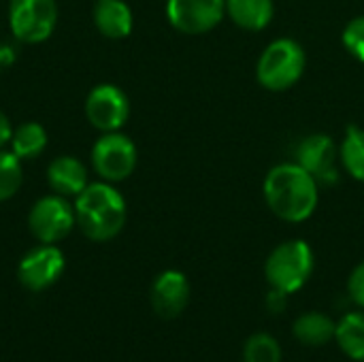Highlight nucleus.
Listing matches in <instances>:
<instances>
[{
    "label": "nucleus",
    "instance_id": "obj_1",
    "mask_svg": "<svg viewBox=\"0 0 364 362\" xmlns=\"http://www.w3.org/2000/svg\"><path fill=\"white\" fill-rule=\"evenodd\" d=\"M262 192L269 209L290 224L309 220L320 201L318 181L296 162L273 166L264 177Z\"/></svg>",
    "mask_w": 364,
    "mask_h": 362
},
{
    "label": "nucleus",
    "instance_id": "obj_2",
    "mask_svg": "<svg viewBox=\"0 0 364 362\" xmlns=\"http://www.w3.org/2000/svg\"><path fill=\"white\" fill-rule=\"evenodd\" d=\"M126 201L111 183H87L77 196V226L90 241H111L126 224Z\"/></svg>",
    "mask_w": 364,
    "mask_h": 362
},
{
    "label": "nucleus",
    "instance_id": "obj_3",
    "mask_svg": "<svg viewBox=\"0 0 364 362\" xmlns=\"http://www.w3.org/2000/svg\"><path fill=\"white\" fill-rule=\"evenodd\" d=\"M314 267L316 258L311 245L303 239H290L269 254L264 262V277L271 288L294 294L309 282Z\"/></svg>",
    "mask_w": 364,
    "mask_h": 362
},
{
    "label": "nucleus",
    "instance_id": "obj_4",
    "mask_svg": "<svg viewBox=\"0 0 364 362\" xmlns=\"http://www.w3.org/2000/svg\"><path fill=\"white\" fill-rule=\"evenodd\" d=\"M307 55L294 38H277L267 45L256 64V79L269 92H286L305 73Z\"/></svg>",
    "mask_w": 364,
    "mask_h": 362
},
{
    "label": "nucleus",
    "instance_id": "obj_5",
    "mask_svg": "<svg viewBox=\"0 0 364 362\" xmlns=\"http://www.w3.org/2000/svg\"><path fill=\"white\" fill-rule=\"evenodd\" d=\"M58 23L55 0H11L9 4V26L17 41L21 43H43L47 41Z\"/></svg>",
    "mask_w": 364,
    "mask_h": 362
},
{
    "label": "nucleus",
    "instance_id": "obj_6",
    "mask_svg": "<svg viewBox=\"0 0 364 362\" xmlns=\"http://www.w3.org/2000/svg\"><path fill=\"white\" fill-rule=\"evenodd\" d=\"M92 164L105 181H124L136 169V147L126 134L105 132L92 147Z\"/></svg>",
    "mask_w": 364,
    "mask_h": 362
},
{
    "label": "nucleus",
    "instance_id": "obj_7",
    "mask_svg": "<svg viewBox=\"0 0 364 362\" xmlns=\"http://www.w3.org/2000/svg\"><path fill=\"white\" fill-rule=\"evenodd\" d=\"M75 224H77L75 207H70L66 196L60 194L43 196L41 201L34 203L28 215V226L34 239L49 245H55L58 241L66 239L75 228Z\"/></svg>",
    "mask_w": 364,
    "mask_h": 362
},
{
    "label": "nucleus",
    "instance_id": "obj_8",
    "mask_svg": "<svg viewBox=\"0 0 364 362\" xmlns=\"http://www.w3.org/2000/svg\"><path fill=\"white\" fill-rule=\"evenodd\" d=\"M85 115L96 130L117 132L130 115L128 96L113 83H100L85 98Z\"/></svg>",
    "mask_w": 364,
    "mask_h": 362
},
{
    "label": "nucleus",
    "instance_id": "obj_9",
    "mask_svg": "<svg viewBox=\"0 0 364 362\" xmlns=\"http://www.w3.org/2000/svg\"><path fill=\"white\" fill-rule=\"evenodd\" d=\"M226 15V0H168L166 17L183 34H205Z\"/></svg>",
    "mask_w": 364,
    "mask_h": 362
},
{
    "label": "nucleus",
    "instance_id": "obj_10",
    "mask_svg": "<svg viewBox=\"0 0 364 362\" xmlns=\"http://www.w3.org/2000/svg\"><path fill=\"white\" fill-rule=\"evenodd\" d=\"M339 151L328 134H309L296 147V164L303 166L318 186L339 183Z\"/></svg>",
    "mask_w": 364,
    "mask_h": 362
},
{
    "label": "nucleus",
    "instance_id": "obj_11",
    "mask_svg": "<svg viewBox=\"0 0 364 362\" xmlns=\"http://www.w3.org/2000/svg\"><path fill=\"white\" fill-rule=\"evenodd\" d=\"M64 267H66V260H64L62 250H58L55 245L43 243L21 258L17 275L23 288L32 292H41L53 286L62 277Z\"/></svg>",
    "mask_w": 364,
    "mask_h": 362
},
{
    "label": "nucleus",
    "instance_id": "obj_12",
    "mask_svg": "<svg viewBox=\"0 0 364 362\" xmlns=\"http://www.w3.org/2000/svg\"><path fill=\"white\" fill-rule=\"evenodd\" d=\"M190 303V282L181 271H164L151 284V307L162 320L179 318Z\"/></svg>",
    "mask_w": 364,
    "mask_h": 362
},
{
    "label": "nucleus",
    "instance_id": "obj_13",
    "mask_svg": "<svg viewBox=\"0 0 364 362\" xmlns=\"http://www.w3.org/2000/svg\"><path fill=\"white\" fill-rule=\"evenodd\" d=\"M47 181L60 196H79L87 188L85 164L75 156H58L47 169Z\"/></svg>",
    "mask_w": 364,
    "mask_h": 362
},
{
    "label": "nucleus",
    "instance_id": "obj_14",
    "mask_svg": "<svg viewBox=\"0 0 364 362\" xmlns=\"http://www.w3.org/2000/svg\"><path fill=\"white\" fill-rule=\"evenodd\" d=\"M94 23L107 38H126L132 32V11L124 0H98L94 4Z\"/></svg>",
    "mask_w": 364,
    "mask_h": 362
},
{
    "label": "nucleus",
    "instance_id": "obj_15",
    "mask_svg": "<svg viewBox=\"0 0 364 362\" xmlns=\"http://www.w3.org/2000/svg\"><path fill=\"white\" fill-rule=\"evenodd\" d=\"M337 322L322 312H307L299 316L292 324V335L299 344L307 348H322L335 339Z\"/></svg>",
    "mask_w": 364,
    "mask_h": 362
},
{
    "label": "nucleus",
    "instance_id": "obj_16",
    "mask_svg": "<svg viewBox=\"0 0 364 362\" xmlns=\"http://www.w3.org/2000/svg\"><path fill=\"white\" fill-rule=\"evenodd\" d=\"M226 13L239 28L258 32L271 23L275 4L273 0H226Z\"/></svg>",
    "mask_w": 364,
    "mask_h": 362
},
{
    "label": "nucleus",
    "instance_id": "obj_17",
    "mask_svg": "<svg viewBox=\"0 0 364 362\" xmlns=\"http://www.w3.org/2000/svg\"><path fill=\"white\" fill-rule=\"evenodd\" d=\"M335 341L348 358L364 362V309L346 314L337 322Z\"/></svg>",
    "mask_w": 364,
    "mask_h": 362
},
{
    "label": "nucleus",
    "instance_id": "obj_18",
    "mask_svg": "<svg viewBox=\"0 0 364 362\" xmlns=\"http://www.w3.org/2000/svg\"><path fill=\"white\" fill-rule=\"evenodd\" d=\"M11 147H13V154L19 160L36 158L47 147V130L38 122H26V124L17 126L13 130Z\"/></svg>",
    "mask_w": 364,
    "mask_h": 362
},
{
    "label": "nucleus",
    "instance_id": "obj_19",
    "mask_svg": "<svg viewBox=\"0 0 364 362\" xmlns=\"http://www.w3.org/2000/svg\"><path fill=\"white\" fill-rule=\"evenodd\" d=\"M339 158L346 166V171L364 183V128L350 126L346 130V139L339 149Z\"/></svg>",
    "mask_w": 364,
    "mask_h": 362
},
{
    "label": "nucleus",
    "instance_id": "obj_20",
    "mask_svg": "<svg viewBox=\"0 0 364 362\" xmlns=\"http://www.w3.org/2000/svg\"><path fill=\"white\" fill-rule=\"evenodd\" d=\"M243 362H282V346L269 333H254L243 346Z\"/></svg>",
    "mask_w": 364,
    "mask_h": 362
},
{
    "label": "nucleus",
    "instance_id": "obj_21",
    "mask_svg": "<svg viewBox=\"0 0 364 362\" xmlns=\"http://www.w3.org/2000/svg\"><path fill=\"white\" fill-rule=\"evenodd\" d=\"M23 181L21 160L13 151L0 149V203L13 198Z\"/></svg>",
    "mask_w": 364,
    "mask_h": 362
},
{
    "label": "nucleus",
    "instance_id": "obj_22",
    "mask_svg": "<svg viewBox=\"0 0 364 362\" xmlns=\"http://www.w3.org/2000/svg\"><path fill=\"white\" fill-rule=\"evenodd\" d=\"M341 38H343L346 49H348L358 62H363L364 64V15L354 17V19L346 26Z\"/></svg>",
    "mask_w": 364,
    "mask_h": 362
},
{
    "label": "nucleus",
    "instance_id": "obj_23",
    "mask_svg": "<svg viewBox=\"0 0 364 362\" xmlns=\"http://www.w3.org/2000/svg\"><path fill=\"white\" fill-rule=\"evenodd\" d=\"M348 294L350 299L364 309V260L354 267V271L350 273V280H348Z\"/></svg>",
    "mask_w": 364,
    "mask_h": 362
},
{
    "label": "nucleus",
    "instance_id": "obj_24",
    "mask_svg": "<svg viewBox=\"0 0 364 362\" xmlns=\"http://www.w3.org/2000/svg\"><path fill=\"white\" fill-rule=\"evenodd\" d=\"M288 297H290V294L271 288V292H269V297H267V309H269L271 314H282V312H286V307H288Z\"/></svg>",
    "mask_w": 364,
    "mask_h": 362
},
{
    "label": "nucleus",
    "instance_id": "obj_25",
    "mask_svg": "<svg viewBox=\"0 0 364 362\" xmlns=\"http://www.w3.org/2000/svg\"><path fill=\"white\" fill-rule=\"evenodd\" d=\"M11 137H13V126H11V122H9V117L0 111V149H2L6 143H11Z\"/></svg>",
    "mask_w": 364,
    "mask_h": 362
}]
</instances>
